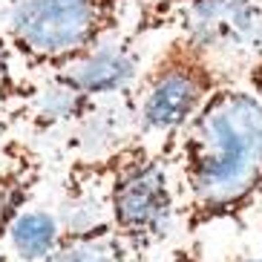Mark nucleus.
Wrapping results in <instances>:
<instances>
[{
	"mask_svg": "<svg viewBox=\"0 0 262 262\" xmlns=\"http://www.w3.org/2000/svg\"><path fill=\"white\" fill-rule=\"evenodd\" d=\"M159 147L173 170L179 225L187 236L213 225L242 228L262 208V98L251 86H219Z\"/></svg>",
	"mask_w": 262,
	"mask_h": 262,
	"instance_id": "f257e3e1",
	"label": "nucleus"
},
{
	"mask_svg": "<svg viewBox=\"0 0 262 262\" xmlns=\"http://www.w3.org/2000/svg\"><path fill=\"white\" fill-rule=\"evenodd\" d=\"M63 231L113 225L141 254L164 245L179 225L167 156L141 136L107 156H72L61 182Z\"/></svg>",
	"mask_w": 262,
	"mask_h": 262,
	"instance_id": "f03ea898",
	"label": "nucleus"
},
{
	"mask_svg": "<svg viewBox=\"0 0 262 262\" xmlns=\"http://www.w3.org/2000/svg\"><path fill=\"white\" fill-rule=\"evenodd\" d=\"M133 0H12L6 32L35 78L55 75L127 32Z\"/></svg>",
	"mask_w": 262,
	"mask_h": 262,
	"instance_id": "7ed1b4c3",
	"label": "nucleus"
},
{
	"mask_svg": "<svg viewBox=\"0 0 262 262\" xmlns=\"http://www.w3.org/2000/svg\"><path fill=\"white\" fill-rule=\"evenodd\" d=\"M231 81V72L213 49L185 35H170L133 86L141 133L159 141L173 136Z\"/></svg>",
	"mask_w": 262,
	"mask_h": 262,
	"instance_id": "20e7f679",
	"label": "nucleus"
},
{
	"mask_svg": "<svg viewBox=\"0 0 262 262\" xmlns=\"http://www.w3.org/2000/svg\"><path fill=\"white\" fill-rule=\"evenodd\" d=\"M262 29V0H133L136 38L185 35L222 55H251Z\"/></svg>",
	"mask_w": 262,
	"mask_h": 262,
	"instance_id": "39448f33",
	"label": "nucleus"
},
{
	"mask_svg": "<svg viewBox=\"0 0 262 262\" xmlns=\"http://www.w3.org/2000/svg\"><path fill=\"white\" fill-rule=\"evenodd\" d=\"M141 136L144 133H141L136 95L133 90H127V93L95 98L61 139L63 150L72 156H107Z\"/></svg>",
	"mask_w": 262,
	"mask_h": 262,
	"instance_id": "423d86ee",
	"label": "nucleus"
},
{
	"mask_svg": "<svg viewBox=\"0 0 262 262\" xmlns=\"http://www.w3.org/2000/svg\"><path fill=\"white\" fill-rule=\"evenodd\" d=\"M141 70H144L141 38L121 32L113 40L101 43L95 52H90L84 61H78L75 67L63 72H55V75L86 98H104V95L133 90Z\"/></svg>",
	"mask_w": 262,
	"mask_h": 262,
	"instance_id": "0eeeda50",
	"label": "nucleus"
},
{
	"mask_svg": "<svg viewBox=\"0 0 262 262\" xmlns=\"http://www.w3.org/2000/svg\"><path fill=\"white\" fill-rule=\"evenodd\" d=\"M43 156L24 139H12L3 144L0 156V242L9 236L12 225L20 219L43 182Z\"/></svg>",
	"mask_w": 262,
	"mask_h": 262,
	"instance_id": "6e6552de",
	"label": "nucleus"
},
{
	"mask_svg": "<svg viewBox=\"0 0 262 262\" xmlns=\"http://www.w3.org/2000/svg\"><path fill=\"white\" fill-rule=\"evenodd\" d=\"M95 98H86L70 84H63L58 75L38 78V90L29 98L15 124L26 127L32 136H52V133H67L78 118L84 116V110Z\"/></svg>",
	"mask_w": 262,
	"mask_h": 262,
	"instance_id": "1a4fd4ad",
	"label": "nucleus"
},
{
	"mask_svg": "<svg viewBox=\"0 0 262 262\" xmlns=\"http://www.w3.org/2000/svg\"><path fill=\"white\" fill-rule=\"evenodd\" d=\"M147 256L150 254L130 245L113 225H95L84 231H63L58 248L43 262H147Z\"/></svg>",
	"mask_w": 262,
	"mask_h": 262,
	"instance_id": "9d476101",
	"label": "nucleus"
},
{
	"mask_svg": "<svg viewBox=\"0 0 262 262\" xmlns=\"http://www.w3.org/2000/svg\"><path fill=\"white\" fill-rule=\"evenodd\" d=\"M61 236H63L61 216L52 213V210L29 208L12 225L6 242L15 262H43L58 248Z\"/></svg>",
	"mask_w": 262,
	"mask_h": 262,
	"instance_id": "9b49d317",
	"label": "nucleus"
},
{
	"mask_svg": "<svg viewBox=\"0 0 262 262\" xmlns=\"http://www.w3.org/2000/svg\"><path fill=\"white\" fill-rule=\"evenodd\" d=\"M35 90H38V78L24 70L9 40L6 26H0V124H15Z\"/></svg>",
	"mask_w": 262,
	"mask_h": 262,
	"instance_id": "f8f14e48",
	"label": "nucleus"
},
{
	"mask_svg": "<svg viewBox=\"0 0 262 262\" xmlns=\"http://www.w3.org/2000/svg\"><path fill=\"white\" fill-rule=\"evenodd\" d=\"M245 86H251L256 95L262 98V29L256 35V43L248 55V63H245Z\"/></svg>",
	"mask_w": 262,
	"mask_h": 262,
	"instance_id": "ddd939ff",
	"label": "nucleus"
},
{
	"mask_svg": "<svg viewBox=\"0 0 262 262\" xmlns=\"http://www.w3.org/2000/svg\"><path fill=\"white\" fill-rule=\"evenodd\" d=\"M167 262H210V259L202 254L199 245H182V248H176V251H170Z\"/></svg>",
	"mask_w": 262,
	"mask_h": 262,
	"instance_id": "4468645a",
	"label": "nucleus"
},
{
	"mask_svg": "<svg viewBox=\"0 0 262 262\" xmlns=\"http://www.w3.org/2000/svg\"><path fill=\"white\" fill-rule=\"evenodd\" d=\"M228 262H262V254H233Z\"/></svg>",
	"mask_w": 262,
	"mask_h": 262,
	"instance_id": "2eb2a0df",
	"label": "nucleus"
},
{
	"mask_svg": "<svg viewBox=\"0 0 262 262\" xmlns=\"http://www.w3.org/2000/svg\"><path fill=\"white\" fill-rule=\"evenodd\" d=\"M259 225H262V216H259Z\"/></svg>",
	"mask_w": 262,
	"mask_h": 262,
	"instance_id": "dca6fc26",
	"label": "nucleus"
}]
</instances>
